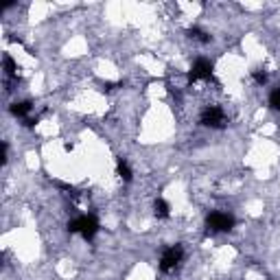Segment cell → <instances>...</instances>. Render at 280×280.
I'll return each instance as SVG.
<instances>
[{
  "instance_id": "obj_1",
  "label": "cell",
  "mask_w": 280,
  "mask_h": 280,
  "mask_svg": "<svg viewBox=\"0 0 280 280\" xmlns=\"http://www.w3.org/2000/svg\"><path fill=\"white\" fill-rule=\"evenodd\" d=\"M99 219L94 214H79L77 219L68 223V232L70 234H81L86 241H92L99 232Z\"/></svg>"
},
{
  "instance_id": "obj_2",
  "label": "cell",
  "mask_w": 280,
  "mask_h": 280,
  "mask_svg": "<svg viewBox=\"0 0 280 280\" xmlns=\"http://www.w3.org/2000/svg\"><path fill=\"white\" fill-rule=\"evenodd\" d=\"M184 258V247L182 245H171L162 252V258H160V271L162 273H173L177 267H180Z\"/></svg>"
},
{
  "instance_id": "obj_3",
  "label": "cell",
  "mask_w": 280,
  "mask_h": 280,
  "mask_svg": "<svg viewBox=\"0 0 280 280\" xmlns=\"http://www.w3.org/2000/svg\"><path fill=\"white\" fill-rule=\"evenodd\" d=\"M199 123L204 125V127H210V129H221V127H225L228 118H225V112L219 105H208L206 110L201 112Z\"/></svg>"
},
{
  "instance_id": "obj_4",
  "label": "cell",
  "mask_w": 280,
  "mask_h": 280,
  "mask_svg": "<svg viewBox=\"0 0 280 280\" xmlns=\"http://www.w3.org/2000/svg\"><path fill=\"white\" fill-rule=\"evenodd\" d=\"M206 225L210 232H230L234 228V217L230 212H221V210H214L208 214Z\"/></svg>"
},
{
  "instance_id": "obj_5",
  "label": "cell",
  "mask_w": 280,
  "mask_h": 280,
  "mask_svg": "<svg viewBox=\"0 0 280 280\" xmlns=\"http://www.w3.org/2000/svg\"><path fill=\"white\" fill-rule=\"evenodd\" d=\"M212 73H214V66H212L210 59L199 57L197 62L193 64V68L188 70V83H195V81H208V79H212Z\"/></svg>"
},
{
  "instance_id": "obj_6",
  "label": "cell",
  "mask_w": 280,
  "mask_h": 280,
  "mask_svg": "<svg viewBox=\"0 0 280 280\" xmlns=\"http://www.w3.org/2000/svg\"><path fill=\"white\" fill-rule=\"evenodd\" d=\"M31 101H16V103H11V114L18 116V118H25L29 116V112H31Z\"/></svg>"
},
{
  "instance_id": "obj_7",
  "label": "cell",
  "mask_w": 280,
  "mask_h": 280,
  "mask_svg": "<svg viewBox=\"0 0 280 280\" xmlns=\"http://www.w3.org/2000/svg\"><path fill=\"white\" fill-rule=\"evenodd\" d=\"M3 68H5V75L9 77V79H18V64L14 62V57L11 55H7V53H5L3 55Z\"/></svg>"
},
{
  "instance_id": "obj_8",
  "label": "cell",
  "mask_w": 280,
  "mask_h": 280,
  "mask_svg": "<svg viewBox=\"0 0 280 280\" xmlns=\"http://www.w3.org/2000/svg\"><path fill=\"white\" fill-rule=\"evenodd\" d=\"M116 173H118V177H121L123 182H132V177H134L132 169H129V164H127V160H125V158H118V162H116Z\"/></svg>"
},
{
  "instance_id": "obj_9",
  "label": "cell",
  "mask_w": 280,
  "mask_h": 280,
  "mask_svg": "<svg viewBox=\"0 0 280 280\" xmlns=\"http://www.w3.org/2000/svg\"><path fill=\"white\" fill-rule=\"evenodd\" d=\"M153 212H156V217H158V219H169L171 206L166 204L164 199H156V204H153Z\"/></svg>"
},
{
  "instance_id": "obj_10",
  "label": "cell",
  "mask_w": 280,
  "mask_h": 280,
  "mask_svg": "<svg viewBox=\"0 0 280 280\" xmlns=\"http://www.w3.org/2000/svg\"><path fill=\"white\" fill-rule=\"evenodd\" d=\"M188 38L197 40V42H201V44H208V42H210V35H208L206 31H201V29H197V27L188 29Z\"/></svg>"
},
{
  "instance_id": "obj_11",
  "label": "cell",
  "mask_w": 280,
  "mask_h": 280,
  "mask_svg": "<svg viewBox=\"0 0 280 280\" xmlns=\"http://www.w3.org/2000/svg\"><path fill=\"white\" fill-rule=\"evenodd\" d=\"M269 105L273 107L276 112H280V86H276L269 94Z\"/></svg>"
},
{
  "instance_id": "obj_12",
  "label": "cell",
  "mask_w": 280,
  "mask_h": 280,
  "mask_svg": "<svg viewBox=\"0 0 280 280\" xmlns=\"http://www.w3.org/2000/svg\"><path fill=\"white\" fill-rule=\"evenodd\" d=\"M252 79L258 83V86H265V83H267V73H265V70H254Z\"/></svg>"
}]
</instances>
